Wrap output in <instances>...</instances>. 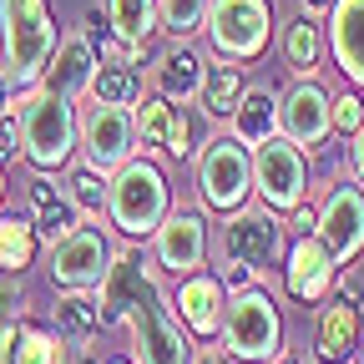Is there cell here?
<instances>
[{
  "mask_svg": "<svg viewBox=\"0 0 364 364\" xmlns=\"http://www.w3.org/2000/svg\"><path fill=\"white\" fill-rule=\"evenodd\" d=\"M223 349L238 364H273L284 354V314L263 284H238L223 304Z\"/></svg>",
  "mask_w": 364,
  "mask_h": 364,
  "instance_id": "6da1fadb",
  "label": "cell"
},
{
  "mask_svg": "<svg viewBox=\"0 0 364 364\" xmlns=\"http://www.w3.org/2000/svg\"><path fill=\"white\" fill-rule=\"evenodd\" d=\"M56 46L61 36L46 0H0V56L16 86H41Z\"/></svg>",
  "mask_w": 364,
  "mask_h": 364,
  "instance_id": "7a4b0ae2",
  "label": "cell"
},
{
  "mask_svg": "<svg viewBox=\"0 0 364 364\" xmlns=\"http://www.w3.org/2000/svg\"><path fill=\"white\" fill-rule=\"evenodd\" d=\"M21 152L31 157V167L51 172V167H66L71 152L81 147V117H76V102L71 97H56V91L36 86L31 97L21 102Z\"/></svg>",
  "mask_w": 364,
  "mask_h": 364,
  "instance_id": "3957f363",
  "label": "cell"
},
{
  "mask_svg": "<svg viewBox=\"0 0 364 364\" xmlns=\"http://www.w3.org/2000/svg\"><path fill=\"white\" fill-rule=\"evenodd\" d=\"M167 177L157 162L147 157H132L112 172L107 182V218L122 228L127 238H152L157 233V223L167 218Z\"/></svg>",
  "mask_w": 364,
  "mask_h": 364,
  "instance_id": "277c9868",
  "label": "cell"
},
{
  "mask_svg": "<svg viewBox=\"0 0 364 364\" xmlns=\"http://www.w3.org/2000/svg\"><path fill=\"white\" fill-rule=\"evenodd\" d=\"M203 31L223 61H258L273 41V6L268 0H208Z\"/></svg>",
  "mask_w": 364,
  "mask_h": 364,
  "instance_id": "5b68a950",
  "label": "cell"
},
{
  "mask_svg": "<svg viewBox=\"0 0 364 364\" xmlns=\"http://www.w3.org/2000/svg\"><path fill=\"white\" fill-rule=\"evenodd\" d=\"M198 198L213 213H238L253 198V147L238 136H213L198 157Z\"/></svg>",
  "mask_w": 364,
  "mask_h": 364,
  "instance_id": "8992f818",
  "label": "cell"
},
{
  "mask_svg": "<svg viewBox=\"0 0 364 364\" xmlns=\"http://www.w3.org/2000/svg\"><path fill=\"white\" fill-rule=\"evenodd\" d=\"M127 329H132V359L136 364H193L198 359L152 279L142 284V294H136V304L127 314Z\"/></svg>",
  "mask_w": 364,
  "mask_h": 364,
  "instance_id": "52a82bcc",
  "label": "cell"
},
{
  "mask_svg": "<svg viewBox=\"0 0 364 364\" xmlns=\"http://www.w3.org/2000/svg\"><path fill=\"white\" fill-rule=\"evenodd\" d=\"M253 193L273 213H294L309 193V162L289 136H268L253 147Z\"/></svg>",
  "mask_w": 364,
  "mask_h": 364,
  "instance_id": "ba28073f",
  "label": "cell"
},
{
  "mask_svg": "<svg viewBox=\"0 0 364 364\" xmlns=\"http://www.w3.org/2000/svg\"><path fill=\"white\" fill-rule=\"evenodd\" d=\"M112 243H107V233L102 228H71L66 238H56L51 243V284L66 294V289H76V294H86V289H102V279H107V268H112Z\"/></svg>",
  "mask_w": 364,
  "mask_h": 364,
  "instance_id": "9c48e42d",
  "label": "cell"
},
{
  "mask_svg": "<svg viewBox=\"0 0 364 364\" xmlns=\"http://www.w3.org/2000/svg\"><path fill=\"white\" fill-rule=\"evenodd\" d=\"M136 142V112L132 107H112V102H91V112L81 117V157L97 172H117L122 162H132Z\"/></svg>",
  "mask_w": 364,
  "mask_h": 364,
  "instance_id": "30bf717a",
  "label": "cell"
},
{
  "mask_svg": "<svg viewBox=\"0 0 364 364\" xmlns=\"http://www.w3.org/2000/svg\"><path fill=\"white\" fill-rule=\"evenodd\" d=\"M279 243H284V228H279V218H273V208L268 203H258V208H238L233 218L223 223V258H228V268H263V263H273L279 258Z\"/></svg>",
  "mask_w": 364,
  "mask_h": 364,
  "instance_id": "8fae6325",
  "label": "cell"
},
{
  "mask_svg": "<svg viewBox=\"0 0 364 364\" xmlns=\"http://www.w3.org/2000/svg\"><path fill=\"white\" fill-rule=\"evenodd\" d=\"M329 91L318 86L314 76H299L284 97H279V136H289L294 147L314 152V147H324L329 142V132H334V117H329Z\"/></svg>",
  "mask_w": 364,
  "mask_h": 364,
  "instance_id": "7c38bea8",
  "label": "cell"
},
{
  "mask_svg": "<svg viewBox=\"0 0 364 364\" xmlns=\"http://www.w3.org/2000/svg\"><path fill=\"white\" fill-rule=\"evenodd\" d=\"M318 238L329 243L339 263H354L364 253V182H339L318 208Z\"/></svg>",
  "mask_w": 364,
  "mask_h": 364,
  "instance_id": "4fadbf2b",
  "label": "cell"
},
{
  "mask_svg": "<svg viewBox=\"0 0 364 364\" xmlns=\"http://www.w3.org/2000/svg\"><path fill=\"white\" fill-rule=\"evenodd\" d=\"M334 273H339V258L329 253V243L318 233H299L284 258V294L299 304H318L334 289Z\"/></svg>",
  "mask_w": 364,
  "mask_h": 364,
  "instance_id": "5bb4252c",
  "label": "cell"
},
{
  "mask_svg": "<svg viewBox=\"0 0 364 364\" xmlns=\"http://www.w3.org/2000/svg\"><path fill=\"white\" fill-rule=\"evenodd\" d=\"M152 243H157V263L167 273H177V279H188V273H198L203 258H208V223L193 208H177V213H167L157 223Z\"/></svg>",
  "mask_w": 364,
  "mask_h": 364,
  "instance_id": "9a60e30c",
  "label": "cell"
},
{
  "mask_svg": "<svg viewBox=\"0 0 364 364\" xmlns=\"http://www.w3.org/2000/svg\"><path fill=\"white\" fill-rule=\"evenodd\" d=\"M359 354V299L339 294L318 309L314 324V359L318 364H349Z\"/></svg>",
  "mask_w": 364,
  "mask_h": 364,
  "instance_id": "2e32d148",
  "label": "cell"
},
{
  "mask_svg": "<svg viewBox=\"0 0 364 364\" xmlns=\"http://www.w3.org/2000/svg\"><path fill=\"white\" fill-rule=\"evenodd\" d=\"M147 279H152L147 263L136 258L132 248L112 258L107 279H102V289H97V314H102V329H107V324H127V314H132V304H136V294H142V284H147Z\"/></svg>",
  "mask_w": 364,
  "mask_h": 364,
  "instance_id": "e0dca14e",
  "label": "cell"
},
{
  "mask_svg": "<svg viewBox=\"0 0 364 364\" xmlns=\"http://www.w3.org/2000/svg\"><path fill=\"white\" fill-rule=\"evenodd\" d=\"M329 51L339 71L364 91V0H334L329 6Z\"/></svg>",
  "mask_w": 364,
  "mask_h": 364,
  "instance_id": "ac0fdd59",
  "label": "cell"
},
{
  "mask_svg": "<svg viewBox=\"0 0 364 364\" xmlns=\"http://www.w3.org/2000/svg\"><path fill=\"white\" fill-rule=\"evenodd\" d=\"M91 76H97V51H91V41H86V36H61V46H56L51 66H46L41 86L76 102V97H86V91H91Z\"/></svg>",
  "mask_w": 364,
  "mask_h": 364,
  "instance_id": "d6986e66",
  "label": "cell"
},
{
  "mask_svg": "<svg viewBox=\"0 0 364 364\" xmlns=\"http://www.w3.org/2000/svg\"><path fill=\"white\" fill-rule=\"evenodd\" d=\"M203 71H208V61L193 51L188 41H177V46H167V51L157 56L152 86H157V97H167V102H193L203 91Z\"/></svg>",
  "mask_w": 364,
  "mask_h": 364,
  "instance_id": "ffe728a7",
  "label": "cell"
},
{
  "mask_svg": "<svg viewBox=\"0 0 364 364\" xmlns=\"http://www.w3.org/2000/svg\"><path fill=\"white\" fill-rule=\"evenodd\" d=\"M223 304H228V294H223L218 279H208V273H188L182 289H177L182 324H188L193 334H203V339H213V334L223 329Z\"/></svg>",
  "mask_w": 364,
  "mask_h": 364,
  "instance_id": "44dd1931",
  "label": "cell"
},
{
  "mask_svg": "<svg viewBox=\"0 0 364 364\" xmlns=\"http://www.w3.org/2000/svg\"><path fill=\"white\" fill-rule=\"evenodd\" d=\"M76 218H81V208L71 203V193H61L56 182L41 172L31 182V228H36V238H46V243L66 238L71 228H76Z\"/></svg>",
  "mask_w": 364,
  "mask_h": 364,
  "instance_id": "7402d4cb",
  "label": "cell"
},
{
  "mask_svg": "<svg viewBox=\"0 0 364 364\" xmlns=\"http://www.w3.org/2000/svg\"><path fill=\"white\" fill-rule=\"evenodd\" d=\"M233 136L238 142H248V147H258V142H268V136H279V97L273 91H243L238 97V107H233Z\"/></svg>",
  "mask_w": 364,
  "mask_h": 364,
  "instance_id": "603a6c76",
  "label": "cell"
},
{
  "mask_svg": "<svg viewBox=\"0 0 364 364\" xmlns=\"http://www.w3.org/2000/svg\"><path fill=\"white\" fill-rule=\"evenodd\" d=\"M107 26L127 46L147 51V41L162 31V6H157V0H107Z\"/></svg>",
  "mask_w": 364,
  "mask_h": 364,
  "instance_id": "cb8c5ba5",
  "label": "cell"
},
{
  "mask_svg": "<svg viewBox=\"0 0 364 364\" xmlns=\"http://www.w3.org/2000/svg\"><path fill=\"white\" fill-rule=\"evenodd\" d=\"M318 56H324V31L309 11H299L289 26H284V66L294 76H314L318 71Z\"/></svg>",
  "mask_w": 364,
  "mask_h": 364,
  "instance_id": "d4e9b609",
  "label": "cell"
},
{
  "mask_svg": "<svg viewBox=\"0 0 364 364\" xmlns=\"http://www.w3.org/2000/svg\"><path fill=\"white\" fill-rule=\"evenodd\" d=\"M243 71H238V61H223L218 56V66H208L203 71V91H198V102L208 107V117H233V107H238V97H243Z\"/></svg>",
  "mask_w": 364,
  "mask_h": 364,
  "instance_id": "484cf974",
  "label": "cell"
},
{
  "mask_svg": "<svg viewBox=\"0 0 364 364\" xmlns=\"http://www.w3.org/2000/svg\"><path fill=\"white\" fill-rule=\"evenodd\" d=\"M91 102H112V107H136L142 97V81H136V66L127 61H97V76H91Z\"/></svg>",
  "mask_w": 364,
  "mask_h": 364,
  "instance_id": "4316f807",
  "label": "cell"
},
{
  "mask_svg": "<svg viewBox=\"0 0 364 364\" xmlns=\"http://www.w3.org/2000/svg\"><path fill=\"white\" fill-rule=\"evenodd\" d=\"M97 329H102L97 299H86V294L66 289L61 304H56V334H61L66 344H86V339H97Z\"/></svg>",
  "mask_w": 364,
  "mask_h": 364,
  "instance_id": "83f0119b",
  "label": "cell"
},
{
  "mask_svg": "<svg viewBox=\"0 0 364 364\" xmlns=\"http://www.w3.org/2000/svg\"><path fill=\"white\" fill-rule=\"evenodd\" d=\"M36 258V228L26 218H0V273H21Z\"/></svg>",
  "mask_w": 364,
  "mask_h": 364,
  "instance_id": "f1b7e54d",
  "label": "cell"
},
{
  "mask_svg": "<svg viewBox=\"0 0 364 364\" xmlns=\"http://www.w3.org/2000/svg\"><path fill=\"white\" fill-rule=\"evenodd\" d=\"M6 364H61V344L46 334V329H31V324H16V339L11 349L0 354Z\"/></svg>",
  "mask_w": 364,
  "mask_h": 364,
  "instance_id": "f546056e",
  "label": "cell"
},
{
  "mask_svg": "<svg viewBox=\"0 0 364 364\" xmlns=\"http://www.w3.org/2000/svg\"><path fill=\"white\" fill-rule=\"evenodd\" d=\"M172 117H177V102H167V97H142V107H136V142H142V147H167Z\"/></svg>",
  "mask_w": 364,
  "mask_h": 364,
  "instance_id": "4dcf8cb0",
  "label": "cell"
},
{
  "mask_svg": "<svg viewBox=\"0 0 364 364\" xmlns=\"http://www.w3.org/2000/svg\"><path fill=\"white\" fill-rule=\"evenodd\" d=\"M157 6H162V31L172 41L198 36L203 21H208V0H157Z\"/></svg>",
  "mask_w": 364,
  "mask_h": 364,
  "instance_id": "1f68e13d",
  "label": "cell"
},
{
  "mask_svg": "<svg viewBox=\"0 0 364 364\" xmlns=\"http://www.w3.org/2000/svg\"><path fill=\"white\" fill-rule=\"evenodd\" d=\"M66 193H71V203L86 213V218H102L107 213V182H102V172L97 167H76L71 172V182H66Z\"/></svg>",
  "mask_w": 364,
  "mask_h": 364,
  "instance_id": "d6a6232c",
  "label": "cell"
},
{
  "mask_svg": "<svg viewBox=\"0 0 364 364\" xmlns=\"http://www.w3.org/2000/svg\"><path fill=\"white\" fill-rule=\"evenodd\" d=\"M26 318V284L21 273H0V324H21Z\"/></svg>",
  "mask_w": 364,
  "mask_h": 364,
  "instance_id": "836d02e7",
  "label": "cell"
},
{
  "mask_svg": "<svg viewBox=\"0 0 364 364\" xmlns=\"http://www.w3.org/2000/svg\"><path fill=\"white\" fill-rule=\"evenodd\" d=\"M329 117H334V132L339 136H354L364 127V102L354 97V91H339V97L329 102Z\"/></svg>",
  "mask_w": 364,
  "mask_h": 364,
  "instance_id": "e575fe53",
  "label": "cell"
},
{
  "mask_svg": "<svg viewBox=\"0 0 364 364\" xmlns=\"http://www.w3.org/2000/svg\"><path fill=\"white\" fill-rule=\"evenodd\" d=\"M162 152L177 157V162H182V157H193V122L182 117V112L172 117V132H167V147H162Z\"/></svg>",
  "mask_w": 364,
  "mask_h": 364,
  "instance_id": "d590c367",
  "label": "cell"
},
{
  "mask_svg": "<svg viewBox=\"0 0 364 364\" xmlns=\"http://www.w3.org/2000/svg\"><path fill=\"white\" fill-rule=\"evenodd\" d=\"M21 157V122L11 112H0V167Z\"/></svg>",
  "mask_w": 364,
  "mask_h": 364,
  "instance_id": "8d00e7d4",
  "label": "cell"
},
{
  "mask_svg": "<svg viewBox=\"0 0 364 364\" xmlns=\"http://www.w3.org/2000/svg\"><path fill=\"white\" fill-rule=\"evenodd\" d=\"M289 228H294V238H299V233H314V228H318V213H314L309 203H299V208L289 213Z\"/></svg>",
  "mask_w": 364,
  "mask_h": 364,
  "instance_id": "74e56055",
  "label": "cell"
},
{
  "mask_svg": "<svg viewBox=\"0 0 364 364\" xmlns=\"http://www.w3.org/2000/svg\"><path fill=\"white\" fill-rule=\"evenodd\" d=\"M349 172H354V182H364V127L349 136Z\"/></svg>",
  "mask_w": 364,
  "mask_h": 364,
  "instance_id": "f35d334b",
  "label": "cell"
},
{
  "mask_svg": "<svg viewBox=\"0 0 364 364\" xmlns=\"http://www.w3.org/2000/svg\"><path fill=\"white\" fill-rule=\"evenodd\" d=\"M11 97H16V81H11L6 61H0V112H11Z\"/></svg>",
  "mask_w": 364,
  "mask_h": 364,
  "instance_id": "ab89813d",
  "label": "cell"
},
{
  "mask_svg": "<svg viewBox=\"0 0 364 364\" xmlns=\"http://www.w3.org/2000/svg\"><path fill=\"white\" fill-rule=\"evenodd\" d=\"M329 6H334V0H304V11H309V16H318V11L329 16Z\"/></svg>",
  "mask_w": 364,
  "mask_h": 364,
  "instance_id": "60d3db41",
  "label": "cell"
},
{
  "mask_svg": "<svg viewBox=\"0 0 364 364\" xmlns=\"http://www.w3.org/2000/svg\"><path fill=\"white\" fill-rule=\"evenodd\" d=\"M193 364H223V354H203V359H193Z\"/></svg>",
  "mask_w": 364,
  "mask_h": 364,
  "instance_id": "b9f144b4",
  "label": "cell"
},
{
  "mask_svg": "<svg viewBox=\"0 0 364 364\" xmlns=\"http://www.w3.org/2000/svg\"><path fill=\"white\" fill-rule=\"evenodd\" d=\"M0 203H6V167H0Z\"/></svg>",
  "mask_w": 364,
  "mask_h": 364,
  "instance_id": "7bdbcfd3",
  "label": "cell"
},
{
  "mask_svg": "<svg viewBox=\"0 0 364 364\" xmlns=\"http://www.w3.org/2000/svg\"><path fill=\"white\" fill-rule=\"evenodd\" d=\"M354 359H359V364H364V339H359V354H354Z\"/></svg>",
  "mask_w": 364,
  "mask_h": 364,
  "instance_id": "ee69618b",
  "label": "cell"
},
{
  "mask_svg": "<svg viewBox=\"0 0 364 364\" xmlns=\"http://www.w3.org/2000/svg\"><path fill=\"white\" fill-rule=\"evenodd\" d=\"M112 364H136V359H112Z\"/></svg>",
  "mask_w": 364,
  "mask_h": 364,
  "instance_id": "f6af8a7d",
  "label": "cell"
},
{
  "mask_svg": "<svg viewBox=\"0 0 364 364\" xmlns=\"http://www.w3.org/2000/svg\"><path fill=\"white\" fill-rule=\"evenodd\" d=\"M273 364H294V359H273Z\"/></svg>",
  "mask_w": 364,
  "mask_h": 364,
  "instance_id": "bcb514c9",
  "label": "cell"
}]
</instances>
